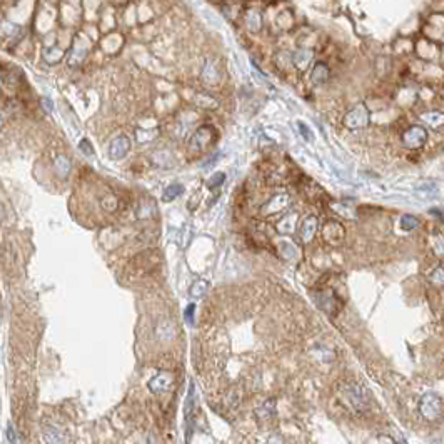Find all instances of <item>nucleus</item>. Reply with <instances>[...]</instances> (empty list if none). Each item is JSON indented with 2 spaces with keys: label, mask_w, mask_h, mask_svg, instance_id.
Wrapping results in <instances>:
<instances>
[{
  "label": "nucleus",
  "mask_w": 444,
  "mask_h": 444,
  "mask_svg": "<svg viewBox=\"0 0 444 444\" xmlns=\"http://www.w3.org/2000/svg\"><path fill=\"white\" fill-rule=\"evenodd\" d=\"M184 191L182 186H179V184H172V186H169L166 191H164V196H162V201L164 202H171L174 201L179 194H181Z\"/></svg>",
  "instance_id": "obj_18"
},
{
  "label": "nucleus",
  "mask_w": 444,
  "mask_h": 444,
  "mask_svg": "<svg viewBox=\"0 0 444 444\" xmlns=\"http://www.w3.org/2000/svg\"><path fill=\"white\" fill-rule=\"evenodd\" d=\"M7 439H9V442H16L17 441V436H16V432H14L12 424H7Z\"/></svg>",
  "instance_id": "obj_28"
},
{
  "label": "nucleus",
  "mask_w": 444,
  "mask_h": 444,
  "mask_svg": "<svg viewBox=\"0 0 444 444\" xmlns=\"http://www.w3.org/2000/svg\"><path fill=\"white\" fill-rule=\"evenodd\" d=\"M202 79H204V82L212 84V86L219 82V79H221V71H219L217 64L214 62V61H206V62H204Z\"/></svg>",
  "instance_id": "obj_11"
},
{
  "label": "nucleus",
  "mask_w": 444,
  "mask_h": 444,
  "mask_svg": "<svg viewBox=\"0 0 444 444\" xmlns=\"http://www.w3.org/2000/svg\"><path fill=\"white\" fill-rule=\"evenodd\" d=\"M246 26L251 32H259L262 29V14L259 11H249L246 14Z\"/></svg>",
  "instance_id": "obj_15"
},
{
  "label": "nucleus",
  "mask_w": 444,
  "mask_h": 444,
  "mask_svg": "<svg viewBox=\"0 0 444 444\" xmlns=\"http://www.w3.org/2000/svg\"><path fill=\"white\" fill-rule=\"evenodd\" d=\"M2 34L4 36H9L11 37V41L12 39H16V37H21V34H22V29L19 27V26H14V24H2Z\"/></svg>",
  "instance_id": "obj_21"
},
{
  "label": "nucleus",
  "mask_w": 444,
  "mask_h": 444,
  "mask_svg": "<svg viewBox=\"0 0 444 444\" xmlns=\"http://www.w3.org/2000/svg\"><path fill=\"white\" fill-rule=\"evenodd\" d=\"M101 204H102V207L106 209V211H116L117 209V199L114 197V196H106L101 201Z\"/></svg>",
  "instance_id": "obj_24"
},
{
  "label": "nucleus",
  "mask_w": 444,
  "mask_h": 444,
  "mask_svg": "<svg viewBox=\"0 0 444 444\" xmlns=\"http://www.w3.org/2000/svg\"><path fill=\"white\" fill-rule=\"evenodd\" d=\"M131 149V141H129L127 136H119L112 141L111 149H109V154H111L112 159H122Z\"/></svg>",
  "instance_id": "obj_10"
},
{
  "label": "nucleus",
  "mask_w": 444,
  "mask_h": 444,
  "mask_svg": "<svg viewBox=\"0 0 444 444\" xmlns=\"http://www.w3.org/2000/svg\"><path fill=\"white\" fill-rule=\"evenodd\" d=\"M216 139V132L211 126H201L194 132L192 141H191V151L194 152H202L211 146Z\"/></svg>",
  "instance_id": "obj_5"
},
{
  "label": "nucleus",
  "mask_w": 444,
  "mask_h": 444,
  "mask_svg": "<svg viewBox=\"0 0 444 444\" xmlns=\"http://www.w3.org/2000/svg\"><path fill=\"white\" fill-rule=\"evenodd\" d=\"M87 54V49H79V47H74L72 52H71V57H69V64L71 66H77V64H81L84 61V57H86Z\"/></svg>",
  "instance_id": "obj_19"
},
{
  "label": "nucleus",
  "mask_w": 444,
  "mask_h": 444,
  "mask_svg": "<svg viewBox=\"0 0 444 444\" xmlns=\"http://www.w3.org/2000/svg\"><path fill=\"white\" fill-rule=\"evenodd\" d=\"M419 412L429 422L441 421L442 419V397L436 392H427L421 397Z\"/></svg>",
  "instance_id": "obj_2"
},
{
  "label": "nucleus",
  "mask_w": 444,
  "mask_h": 444,
  "mask_svg": "<svg viewBox=\"0 0 444 444\" xmlns=\"http://www.w3.org/2000/svg\"><path fill=\"white\" fill-rule=\"evenodd\" d=\"M341 391L337 392V397L346 409H351L354 414H364L369 411V391L364 389L357 382H342L339 384Z\"/></svg>",
  "instance_id": "obj_1"
},
{
  "label": "nucleus",
  "mask_w": 444,
  "mask_h": 444,
  "mask_svg": "<svg viewBox=\"0 0 444 444\" xmlns=\"http://www.w3.org/2000/svg\"><path fill=\"white\" fill-rule=\"evenodd\" d=\"M79 149H81V151L86 154V156H92V154H94V149H92L91 142H89L87 139H82L81 144H79Z\"/></svg>",
  "instance_id": "obj_26"
},
{
  "label": "nucleus",
  "mask_w": 444,
  "mask_h": 444,
  "mask_svg": "<svg viewBox=\"0 0 444 444\" xmlns=\"http://www.w3.org/2000/svg\"><path fill=\"white\" fill-rule=\"evenodd\" d=\"M322 236H324V241H326L329 246L339 247L344 242V239H346V229H344L341 222L329 221L322 229Z\"/></svg>",
  "instance_id": "obj_6"
},
{
  "label": "nucleus",
  "mask_w": 444,
  "mask_h": 444,
  "mask_svg": "<svg viewBox=\"0 0 444 444\" xmlns=\"http://www.w3.org/2000/svg\"><path fill=\"white\" fill-rule=\"evenodd\" d=\"M174 387V376L171 372L162 371L159 372L157 376H154L151 381H149V389L154 394H166Z\"/></svg>",
  "instance_id": "obj_8"
},
{
  "label": "nucleus",
  "mask_w": 444,
  "mask_h": 444,
  "mask_svg": "<svg viewBox=\"0 0 444 444\" xmlns=\"http://www.w3.org/2000/svg\"><path fill=\"white\" fill-rule=\"evenodd\" d=\"M0 127H2V119H0Z\"/></svg>",
  "instance_id": "obj_31"
},
{
  "label": "nucleus",
  "mask_w": 444,
  "mask_h": 444,
  "mask_svg": "<svg viewBox=\"0 0 444 444\" xmlns=\"http://www.w3.org/2000/svg\"><path fill=\"white\" fill-rule=\"evenodd\" d=\"M314 297H316L317 306L321 307L322 311H326L327 314H331V316H336V314L339 312V309L342 307V301L334 287L326 286V287L317 289L316 294H314Z\"/></svg>",
  "instance_id": "obj_3"
},
{
  "label": "nucleus",
  "mask_w": 444,
  "mask_h": 444,
  "mask_svg": "<svg viewBox=\"0 0 444 444\" xmlns=\"http://www.w3.org/2000/svg\"><path fill=\"white\" fill-rule=\"evenodd\" d=\"M224 181H226V174L224 172H216L214 176L207 181V189H211V191H214V189L221 187Z\"/></svg>",
  "instance_id": "obj_22"
},
{
  "label": "nucleus",
  "mask_w": 444,
  "mask_h": 444,
  "mask_svg": "<svg viewBox=\"0 0 444 444\" xmlns=\"http://www.w3.org/2000/svg\"><path fill=\"white\" fill-rule=\"evenodd\" d=\"M401 227L404 229V231H414V229L419 227V219L416 216L407 214V216H404L401 219Z\"/></svg>",
  "instance_id": "obj_20"
},
{
  "label": "nucleus",
  "mask_w": 444,
  "mask_h": 444,
  "mask_svg": "<svg viewBox=\"0 0 444 444\" xmlns=\"http://www.w3.org/2000/svg\"><path fill=\"white\" fill-rule=\"evenodd\" d=\"M317 226H319V221L316 216H309L304 219V222L301 224V227H299V237L302 239L304 242H311L314 236H316V231H317Z\"/></svg>",
  "instance_id": "obj_9"
},
{
  "label": "nucleus",
  "mask_w": 444,
  "mask_h": 444,
  "mask_svg": "<svg viewBox=\"0 0 444 444\" xmlns=\"http://www.w3.org/2000/svg\"><path fill=\"white\" fill-rule=\"evenodd\" d=\"M207 289H209V282L204 281V279H197V281L191 286L189 294H191V297H194V299H202L207 294Z\"/></svg>",
  "instance_id": "obj_17"
},
{
  "label": "nucleus",
  "mask_w": 444,
  "mask_h": 444,
  "mask_svg": "<svg viewBox=\"0 0 444 444\" xmlns=\"http://www.w3.org/2000/svg\"><path fill=\"white\" fill-rule=\"evenodd\" d=\"M44 106H46L47 111H52V101H51V99H49V97L44 99Z\"/></svg>",
  "instance_id": "obj_29"
},
{
  "label": "nucleus",
  "mask_w": 444,
  "mask_h": 444,
  "mask_svg": "<svg viewBox=\"0 0 444 444\" xmlns=\"http://www.w3.org/2000/svg\"><path fill=\"white\" fill-rule=\"evenodd\" d=\"M329 74H331V71H329L327 64L326 62H317L312 69L311 79H312L314 84H324V82H327Z\"/></svg>",
  "instance_id": "obj_14"
},
{
  "label": "nucleus",
  "mask_w": 444,
  "mask_h": 444,
  "mask_svg": "<svg viewBox=\"0 0 444 444\" xmlns=\"http://www.w3.org/2000/svg\"><path fill=\"white\" fill-rule=\"evenodd\" d=\"M194 312H196V306L194 304H189L186 307V312H184V317H186V322L189 326H194Z\"/></svg>",
  "instance_id": "obj_25"
},
{
  "label": "nucleus",
  "mask_w": 444,
  "mask_h": 444,
  "mask_svg": "<svg viewBox=\"0 0 444 444\" xmlns=\"http://www.w3.org/2000/svg\"><path fill=\"white\" fill-rule=\"evenodd\" d=\"M427 141V131L421 126H412L402 136V144L407 149H419Z\"/></svg>",
  "instance_id": "obj_7"
},
{
  "label": "nucleus",
  "mask_w": 444,
  "mask_h": 444,
  "mask_svg": "<svg viewBox=\"0 0 444 444\" xmlns=\"http://www.w3.org/2000/svg\"><path fill=\"white\" fill-rule=\"evenodd\" d=\"M287 202H289V196H287V194H279V196H276L271 202L267 204L266 209H264V212H266V214L277 212V211H281V209L286 207Z\"/></svg>",
  "instance_id": "obj_16"
},
{
  "label": "nucleus",
  "mask_w": 444,
  "mask_h": 444,
  "mask_svg": "<svg viewBox=\"0 0 444 444\" xmlns=\"http://www.w3.org/2000/svg\"><path fill=\"white\" fill-rule=\"evenodd\" d=\"M312 51L311 49H297L296 52L292 54V64L296 66L299 71H304L312 61Z\"/></svg>",
  "instance_id": "obj_12"
},
{
  "label": "nucleus",
  "mask_w": 444,
  "mask_h": 444,
  "mask_svg": "<svg viewBox=\"0 0 444 444\" xmlns=\"http://www.w3.org/2000/svg\"><path fill=\"white\" fill-rule=\"evenodd\" d=\"M297 127H299V131H301V134L304 136V139H306V141H312V134H311V131H309V127L306 126V124H304V122H297Z\"/></svg>",
  "instance_id": "obj_27"
},
{
  "label": "nucleus",
  "mask_w": 444,
  "mask_h": 444,
  "mask_svg": "<svg viewBox=\"0 0 444 444\" xmlns=\"http://www.w3.org/2000/svg\"><path fill=\"white\" fill-rule=\"evenodd\" d=\"M2 217H4V209H2V204H0V221H2Z\"/></svg>",
  "instance_id": "obj_30"
},
{
  "label": "nucleus",
  "mask_w": 444,
  "mask_h": 444,
  "mask_svg": "<svg viewBox=\"0 0 444 444\" xmlns=\"http://www.w3.org/2000/svg\"><path fill=\"white\" fill-rule=\"evenodd\" d=\"M369 121H371V114H369L366 104H357L344 116V126L351 129V131H359V129L367 127Z\"/></svg>",
  "instance_id": "obj_4"
},
{
  "label": "nucleus",
  "mask_w": 444,
  "mask_h": 444,
  "mask_svg": "<svg viewBox=\"0 0 444 444\" xmlns=\"http://www.w3.org/2000/svg\"><path fill=\"white\" fill-rule=\"evenodd\" d=\"M274 407H276V401H274V399H269L266 404H262V407L259 409L257 414L262 419H267V417H271L272 414H274Z\"/></svg>",
  "instance_id": "obj_23"
},
{
  "label": "nucleus",
  "mask_w": 444,
  "mask_h": 444,
  "mask_svg": "<svg viewBox=\"0 0 444 444\" xmlns=\"http://www.w3.org/2000/svg\"><path fill=\"white\" fill-rule=\"evenodd\" d=\"M54 171H56V176L59 179H67V176L71 174V161L66 156H57L56 161H54Z\"/></svg>",
  "instance_id": "obj_13"
}]
</instances>
